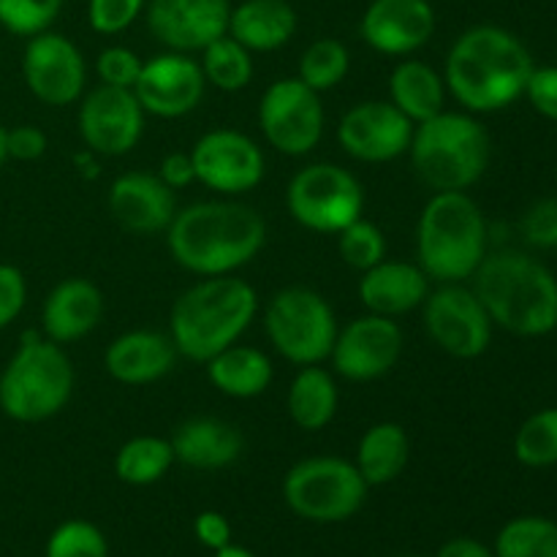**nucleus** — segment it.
Returning <instances> with one entry per match:
<instances>
[{
	"label": "nucleus",
	"mask_w": 557,
	"mask_h": 557,
	"mask_svg": "<svg viewBox=\"0 0 557 557\" xmlns=\"http://www.w3.org/2000/svg\"><path fill=\"white\" fill-rule=\"evenodd\" d=\"M430 341L455 359H476L493 343V319L466 283H438L422 302Z\"/></svg>",
	"instance_id": "12"
},
{
	"label": "nucleus",
	"mask_w": 557,
	"mask_h": 557,
	"mask_svg": "<svg viewBox=\"0 0 557 557\" xmlns=\"http://www.w3.org/2000/svg\"><path fill=\"white\" fill-rule=\"evenodd\" d=\"M413 123L392 101H362L337 125L343 152L362 163H389L411 147Z\"/></svg>",
	"instance_id": "18"
},
{
	"label": "nucleus",
	"mask_w": 557,
	"mask_h": 557,
	"mask_svg": "<svg viewBox=\"0 0 557 557\" xmlns=\"http://www.w3.org/2000/svg\"><path fill=\"white\" fill-rule=\"evenodd\" d=\"M473 292L495 326L517 337L557 330V277L522 250H495L473 272Z\"/></svg>",
	"instance_id": "3"
},
{
	"label": "nucleus",
	"mask_w": 557,
	"mask_h": 557,
	"mask_svg": "<svg viewBox=\"0 0 557 557\" xmlns=\"http://www.w3.org/2000/svg\"><path fill=\"white\" fill-rule=\"evenodd\" d=\"M487 245V221L468 190H441L430 196L417 223V264L430 281H471L490 253Z\"/></svg>",
	"instance_id": "5"
},
{
	"label": "nucleus",
	"mask_w": 557,
	"mask_h": 557,
	"mask_svg": "<svg viewBox=\"0 0 557 557\" xmlns=\"http://www.w3.org/2000/svg\"><path fill=\"white\" fill-rule=\"evenodd\" d=\"M411 460V441L403 424L397 422H379L364 430L357 446V471L368 482V487L389 484L406 471Z\"/></svg>",
	"instance_id": "30"
},
{
	"label": "nucleus",
	"mask_w": 557,
	"mask_h": 557,
	"mask_svg": "<svg viewBox=\"0 0 557 557\" xmlns=\"http://www.w3.org/2000/svg\"><path fill=\"white\" fill-rule=\"evenodd\" d=\"M205 90L207 79L199 60L172 49L145 60L134 85V96L145 114L163 120H177L194 112L205 98Z\"/></svg>",
	"instance_id": "17"
},
{
	"label": "nucleus",
	"mask_w": 557,
	"mask_h": 557,
	"mask_svg": "<svg viewBox=\"0 0 557 557\" xmlns=\"http://www.w3.org/2000/svg\"><path fill=\"white\" fill-rule=\"evenodd\" d=\"M199 65L207 85L223 92H239L253 82V52L234 41L228 33L201 49Z\"/></svg>",
	"instance_id": "32"
},
{
	"label": "nucleus",
	"mask_w": 557,
	"mask_h": 557,
	"mask_svg": "<svg viewBox=\"0 0 557 557\" xmlns=\"http://www.w3.org/2000/svg\"><path fill=\"white\" fill-rule=\"evenodd\" d=\"M337 330L341 324L332 305L308 286H286L267 302V337L272 348L297 368L330 359Z\"/></svg>",
	"instance_id": "8"
},
{
	"label": "nucleus",
	"mask_w": 557,
	"mask_h": 557,
	"mask_svg": "<svg viewBox=\"0 0 557 557\" xmlns=\"http://www.w3.org/2000/svg\"><path fill=\"white\" fill-rule=\"evenodd\" d=\"M145 60L128 47H107L96 58V74L101 85L120 87V90H134L136 79L141 74Z\"/></svg>",
	"instance_id": "40"
},
{
	"label": "nucleus",
	"mask_w": 557,
	"mask_h": 557,
	"mask_svg": "<svg viewBox=\"0 0 557 557\" xmlns=\"http://www.w3.org/2000/svg\"><path fill=\"white\" fill-rule=\"evenodd\" d=\"M156 174L172 190H183L190 183H196V169L194 161H190V152H169V156H163Z\"/></svg>",
	"instance_id": "46"
},
{
	"label": "nucleus",
	"mask_w": 557,
	"mask_h": 557,
	"mask_svg": "<svg viewBox=\"0 0 557 557\" xmlns=\"http://www.w3.org/2000/svg\"><path fill=\"white\" fill-rule=\"evenodd\" d=\"M5 161H9V150H5V128L0 125V169H3Z\"/></svg>",
	"instance_id": "50"
},
{
	"label": "nucleus",
	"mask_w": 557,
	"mask_h": 557,
	"mask_svg": "<svg viewBox=\"0 0 557 557\" xmlns=\"http://www.w3.org/2000/svg\"><path fill=\"white\" fill-rule=\"evenodd\" d=\"M364 201L357 174L337 163H310L294 174L286 188L288 215L315 234H341L362 218Z\"/></svg>",
	"instance_id": "10"
},
{
	"label": "nucleus",
	"mask_w": 557,
	"mask_h": 557,
	"mask_svg": "<svg viewBox=\"0 0 557 557\" xmlns=\"http://www.w3.org/2000/svg\"><path fill=\"white\" fill-rule=\"evenodd\" d=\"M147 27L172 52H201L228 33V0H147Z\"/></svg>",
	"instance_id": "19"
},
{
	"label": "nucleus",
	"mask_w": 557,
	"mask_h": 557,
	"mask_svg": "<svg viewBox=\"0 0 557 557\" xmlns=\"http://www.w3.org/2000/svg\"><path fill=\"white\" fill-rule=\"evenodd\" d=\"M337 250L348 267L364 272L386 259V237L375 223L357 218L337 234Z\"/></svg>",
	"instance_id": "36"
},
{
	"label": "nucleus",
	"mask_w": 557,
	"mask_h": 557,
	"mask_svg": "<svg viewBox=\"0 0 557 557\" xmlns=\"http://www.w3.org/2000/svg\"><path fill=\"white\" fill-rule=\"evenodd\" d=\"M283 498L302 520L343 522L362 509L368 482L343 457H308L286 473Z\"/></svg>",
	"instance_id": "9"
},
{
	"label": "nucleus",
	"mask_w": 557,
	"mask_h": 557,
	"mask_svg": "<svg viewBox=\"0 0 557 557\" xmlns=\"http://www.w3.org/2000/svg\"><path fill=\"white\" fill-rule=\"evenodd\" d=\"M215 557H253V555H250L248 549H243V547H234V544H228V547L218 549Z\"/></svg>",
	"instance_id": "49"
},
{
	"label": "nucleus",
	"mask_w": 557,
	"mask_h": 557,
	"mask_svg": "<svg viewBox=\"0 0 557 557\" xmlns=\"http://www.w3.org/2000/svg\"><path fill=\"white\" fill-rule=\"evenodd\" d=\"M205 364L210 384L221 395L234 397V400H250V397L264 395L275 375L272 359L261 348L239 346V343L218 351Z\"/></svg>",
	"instance_id": "27"
},
{
	"label": "nucleus",
	"mask_w": 557,
	"mask_h": 557,
	"mask_svg": "<svg viewBox=\"0 0 557 557\" xmlns=\"http://www.w3.org/2000/svg\"><path fill=\"white\" fill-rule=\"evenodd\" d=\"M109 212L114 223L136 237L163 234L177 215L174 190L158 174L125 172L109 185Z\"/></svg>",
	"instance_id": "21"
},
{
	"label": "nucleus",
	"mask_w": 557,
	"mask_h": 557,
	"mask_svg": "<svg viewBox=\"0 0 557 557\" xmlns=\"http://www.w3.org/2000/svg\"><path fill=\"white\" fill-rule=\"evenodd\" d=\"M413 172L433 194L468 190L484 177L493 156L487 128L471 112H441L413 125Z\"/></svg>",
	"instance_id": "6"
},
{
	"label": "nucleus",
	"mask_w": 557,
	"mask_h": 557,
	"mask_svg": "<svg viewBox=\"0 0 557 557\" xmlns=\"http://www.w3.org/2000/svg\"><path fill=\"white\" fill-rule=\"evenodd\" d=\"M74 166H76V172H79L85 180H96L98 177V156H96V152H90V150L76 152Z\"/></svg>",
	"instance_id": "48"
},
{
	"label": "nucleus",
	"mask_w": 557,
	"mask_h": 557,
	"mask_svg": "<svg viewBox=\"0 0 557 557\" xmlns=\"http://www.w3.org/2000/svg\"><path fill=\"white\" fill-rule=\"evenodd\" d=\"M47 557H109L107 539L92 522L69 520L49 536Z\"/></svg>",
	"instance_id": "38"
},
{
	"label": "nucleus",
	"mask_w": 557,
	"mask_h": 557,
	"mask_svg": "<svg viewBox=\"0 0 557 557\" xmlns=\"http://www.w3.org/2000/svg\"><path fill=\"white\" fill-rule=\"evenodd\" d=\"M533 69L536 63L522 38L506 27L476 25L451 44L444 82L466 112L490 114L522 98Z\"/></svg>",
	"instance_id": "1"
},
{
	"label": "nucleus",
	"mask_w": 557,
	"mask_h": 557,
	"mask_svg": "<svg viewBox=\"0 0 557 557\" xmlns=\"http://www.w3.org/2000/svg\"><path fill=\"white\" fill-rule=\"evenodd\" d=\"M430 277L424 270L411 261L384 259L381 264L370 267L359 277V302L368 313L397 319L411 310L422 308L430 294Z\"/></svg>",
	"instance_id": "24"
},
{
	"label": "nucleus",
	"mask_w": 557,
	"mask_h": 557,
	"mask_svg": "<svg viewBox=\"0 0 557 557\" xmlns=\"http://www.w3.org/2000/svg\"><path fill=\"white\" fill-rule=\"evenodd\" d=\"M22 76L33 98L47 107H69L85 92L87 65L79 47L69 36L44 30L27 38L22 52Z\"/></svg>",
	"instance_id": "14"
},
{
	"label": "nucleus",
	"mask_w": 557,
	"mask_h": 557,
	"mask_svg": "<svg viewBox=\"0 0 557 557\" xmlns=\"http://www.w3.org/2000/svg\"><path fill=\"white\" fill-rule=\"evenodd\" d=\"M403 330L386 315H359L337 330L330 362L337 375L354 384L379 381L400 362Z\"/></svg>",
	"instance_id": "15"
},
{
	"label": "nucleus",
	"mask_w": 557,
	"mask_h": 557,
	"mask_svg": "<svg viewBox=\"0 0 557 557\" xmlns=\"http://www.w3.org/2000/svg\"><path fill=\"white\" fill-rule=\"evenodd\" d=\"M27 302L25 275L14 264H0V330L14 324Z\"/></svg>",
	"instance_id": "42"
},
{
	"label": "nucleus",
	"mask_w": 557,
	"mask_h": 557,
	"mask_svg": "<svg viewBox=\"0 0 557 557\" xmlns=\"http://www.w3.org/2000/svg\"><path fill=\"white\" fill-rule=\"evenodd\" d=\"M79 136L96 156L120 158L139 145L145 134V109L134 90L98 85L79 103Z\"/></svg>",
	"instance_id": "16"
},
{
	"label": "nucleus",
	"mask_w": 557,
	"mask_h": 557,
	"mask_svg": "<svg viewBox=\"0 0 557 557\" xmlns=\"http://www.w3.org/2000/svg\"><path fill=\"white\" fill-rule=\"evenodd\" d=\"M174 460L194 471H221L243 455V433L215 417H196L180 424L172 435Z\"/></svg>",
	"instance_id": "25"
},
{
	"label": "nucleus",
	"mask_w": 557,
	"mask_h": 557,
	"mask_svg": "<svg viewBox=\"0 0 557 557\" xmlns=\"http://www.w3.org/2000/svg\"><path fill=\"white\" fill-rule=\"evenodd\" d=\"M321 92L310 90L299 76L272 82L259 103V128L267 145L288 158H302L321 145L324 136Z\"/></svg>",
	"instance_id": "11"
},
{
	"label": "nucleus",
	"mask_w": 557,
	"mask_h": 557,
	"mask_svg": "<svg viewBox=\"0 0 557 557\" xmlns=\"http://www.w3.org/2000/svg\"><path fill=\"white\" fill-rule=\"evenodd\" d=\"M446 90L444 74L422 60H400L389 76V101L411 120L413 125L444 112Z\"/></svg>",
	"instance_id": "28"
},
{
	"label": "nucleus",
	"mask_w": 557,
	"mask_h": 557,
	"mask_svg": "<svg viewBox=\"0 0 557 557\" xmlns=\"http://www.w3.org/2000/svg\"><path fill=\"white\" fill-rule=\"evenodd\" d=\"M555 185H557V174H555Z\"/></svg>",
	"instance_id": "52"
},
{
	"label": "nucleus",
	"mask_w": 557,
	"mask_h": 557,
	"mask_svg": "<svg viewBox=\"0 0 557 557\" xmlns=\"http://www.w3.org/2000/svg\"><path fill=\"white\" fill-rule=\"evenodd\" d=\"M172 462L174 449L166 438L136 435L120 446L117 457H114V473H117L120 482L145 487V484H156L158 479L166 476Z\"/></svg>",
	"instance_id": "31"
},
{
	"label": "nucleus",
	"mask_w": 557,
	"mask_h": 557,
	"mask_svg": "<svg viewBox=\"0 0 557 557\" xmlns=\"http://www.w3.org/2000/svg\"><path fill=\"white\" fill-rule=\"evenodd\" d=\"M299 16L288 0H243L232 5L228 36L248 52H275L297 36Z\"/></svg>",
	"instance_id": "26"
},
{
	"label": "nucleus",
	"mask_w": 557,
	"mask_h": 557,
	"mask_svg": "<svg viewBox=\"0 0 557 557\" xmlns=\"http://www.w3.org/2000/svg\"><path fill=\"white\" fill-rule=\"evenodd\" d=\"M495 557H557V522L517 517L498 533Z\"/></svg>",
	"instance_id": "33"
},
{
	"label": "nucleus",
	"mask_w": 557,
	"mask_h": 557,
	"mask_svg": "<svg viewBox=\"0 0 557 557\" xmlns=\"http://www.w3.org/2000/svg\"><path fill=\"white\" fill-rule=\"evenodd\" d=\"M5 150L14 161H38L47 152V134L36 125L5 128Z\"/></svg>",
	"instance_id": "44"
},
{
	"label": "nucleus",
	"mask_w": 557,
	"mask_h": 557,
	"mask_svg": "<svg viewBox=\"0 0 557 557\" xmlns=\"http://www.w3.org/2000/svg\"><path fill=\"white\" fill-rule=\"evenodd\" d=\"M435 33V11L428 0H373L359 20V36L373 52L408 58Z\"/></svg>",
	"instance_id": "20"
},
{
	"label": "nucleus",
	"mask_w": 557,
	"mask_h": 557,
	"mask_svg": "<svg viewBox=\"0 0 557 557\" xmlns=\"http://www.w3.org/2000/svg\"><path fill=\"white\" fill-rule=\"evenodd\" d=\"M65 0H0V27L11 36L30 38L49 30Z\"/></svg>",
	"instance_id": "37"
},
{
	"label": "nucleus",
	"mask_w": 557,
	"mask_h": 557,
	"mask_svg": "<svg viewBox=\"0 0 557 557\" xmlns=\"http://www.w3.org/2000/svg\"><path fill=\"white\" fill-rule=\"evenodd\" d=\"M107 299L103 292L87 277H65L44 299L41 335L58 346L82 341L103 319Z\"/></svg>",
	"instance_id": "22"
},
{
	"label": "nucleus",
	"mask_w": 557,
	"mask_h": 557,
	"mask_svg": "<svg viewBox=\"0 0 557 557\" xmlns=\"http://www.w3.org/2000/svg\"><path fill=\"white\" fill-rule=\"evenodd\" d=\"M522 237L531 248L555 250L557 248V196L553 199H539L528 207L522 215Z\"/></svg>",
	"instance_id": "41"
},
{
	"label": "nucleus",
	"mask_w": 557,
	"mask_h": 557,
	"mask_svg": "<svg viewBox=\"0 0 557 557\" xmlns=\"http://www.w3.org/2000/svg\"><path fill=\"white\" fill-rule=\"evenodd\" d=\"M438 557H495L484 547L482 542H473V539H455V542L444 544Z\"/></svg>",
	"instance_id": "47"
},
{
	"label": "nucleus",
	"mask_w": 557,
	"mask_h": 557,
	"mask_svg": "<svg viewBox=\"0 0 557 557\" xmlns=\"http://www.w3.org/2000/svg\"><path fill=\"white\" fill-rule=\"evenodd\" d=\"M172 259L199 277L234 275L261 253L267 223L243 201H196L177 210L166 228Z\"/></svg>",
	"instance_id": "2"
},
{
	"label": "nucleus",
	"mask_w": 557,
	"mask_h": 557,
	"mask_svg": "<svg viewBox=\"0 0 557 557\" xmlns=\"http://www.w3.org/2000/svg\"><path fill=\"white\" fill-rule=\"evenodd\" d=\"M74 395V364L63 346L38 332H25L0 373V411L22 424L47 422Z\"/></svg>",
	"instance_id": "7"
},
{
	"label": "nucleus",
	"mask_w": 557,
	"mask_h": 557,
	"mask_svg": "<svg viewBox=\"0 0 557 557\" xmlns=\"http://www.w3.org/2000/svg\"><path fill=\"white\" fill-rule=\"evenodd\" d=\"M351 69L348 47L337 38H315L299 60V79L315 92H326L341 85Z\"/></svg>",
	"instance_id": "34"
},
{
	"label": "nucleus",
	"mask_w": 557,
	"mask_h": 557,
	"mask_svg": "<svg viewBox=\"0 0 557 557\" xmlns=\"http://www.w3.org/2000/svg\"><path fill=\"white\" fill-rule=\"evenodd\" d=\"M194 531L196 539H199L205 547L215 549V553L232 544V525H228L226 517L218 515V511H201L194 522Z\"/></svg>",
	"instance_id": "45"
},
{
	"label": "nucleus",
	"mask_w": 557,
	"mask_h": 557,
	"mask_svg": "<svg viewBox=\"0 0 557 557\" xmlns=\"http://www.w3.org/2000/svg\"><path fill=\"white\" fill-rule=\"evenodd\" d=\"M522 96L542 117L557 123V65H536Z\"/></svg>",
	"instance_id": "43"
},
{
	"label": "nucleus",
	"mask_w": 557,
	"mask_h": 557,
	"mask_svg": "<svg viewBox=\"0 0 557 557\" xmlns=\"http://www.w3.org/2000/svg\"><path fill=\"white\" fill-rule=\"evenodd\" d=\"M341 392L330 370L321 364H305L297 370L288 386L286 408L292 422L305 433H319L335 419Z\"/></svg>",
	"instance_id": "29"
},
{
	"label": "nucleus",
	"mask_w": 557,
	"mask_h": 557,
	"mask_svg": "<svg viewBox=\"0 0 557 557\" xmlns=\"http://www.w3.org/2000/svg\"><path fill=\"white\" fill-rule=\"evenodd\" d=\"M145 5L147 0H90L87 22L101 36H117L145 14Z\"/></svg>",
	"instance_id": "39"
},
{
	"label": "nucleus",
	"mask_w": 557,
	"mask_h": 557,
	"mask_svg": "<svg viewBox=\"0 0 557 557\" xmlns=\"http://www.w3.org/2000/svg\"><path fill=\"white\" fill-rule=\"evenodd\" d=\"M515 457L525 468L557 466V408H542L520 424L515 435Z\"/></svg>",
	"instance_id": "35"
},
{
	"label": "nucleus",
	"mask_w": 557,
	"mask_h": 557,
	"mask_svg": "<svg viewBox=\"0 0 557 557\" xmlns=\"http://www.w3.org/2000/svg\"><path fill=\"white\" fill-rule=\"evenodd\" d=\"M177 348L172 337L156 330H134L117 335L103 351V368L117 384L147 386L172 373Z\"/></svg>",
	"instance_id": "23"
},
{
	"label": "nucleus",
	"mask_w": 557,
	"mask_h": 557,
	"mask_svg": "<svg viewBox=\"0 0 557 557\" xmlns=\"http://www.w3.org/2000/svg\"><path fill=\"white\" fill-rule=\"evenodd\" d=\"M196 183L223 196L253 190L264 180L267 161L248 134L234 128H212L190 150Z\"/></svg>",
	"instance_id": "13"
},
{
	"label": "nucleus",
	"mask_w": 557,
	"mask_h": 557,
	"mask_svg": "<svg viewBox=\"0 0 557 557\" xmlns=\"http://www.w3.org/2000/svg\"><path fill=\"white\" fill-rule=\"evenodd\" d=\"M256 310L259 297L248 281L232 275L201 277L172 305L169 337L180 357L205 364L245 335Z\"/></svg>",
	"instance_id": "4"
},
{
	"label": "nucleus",
	"mask_w": 557,
	"mask_h": 557,
	"mask_svg": "<svg viewBox=\"0 0 557 557\" xmlns=\"http://www.w3.org/2000/svg\"><path fill=\"white\" fill-rule=\"evenodd\" d=\"M397 557H422V555H397Z\"/></svg>",
	"instance_id": "51"
}]
</instances>
